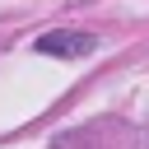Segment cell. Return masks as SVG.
<instances>
[{
	"instance_id": "obj_1",
	"label": "cell",
	"mask_w": 149,
	"mask_h": 149,
	"mask_svg": "<svg viewBox=\"0 0 149 149\" xmlns=\"http://www.w3.org/2000/svg\"><path fill=\"white\" fill-rule=\"evenodd\" d=\"M98 47L93 33H74V28H56V33H42L37 37V51L42 56H61V61H79Z\"/></svg>"
}]
</instances>
